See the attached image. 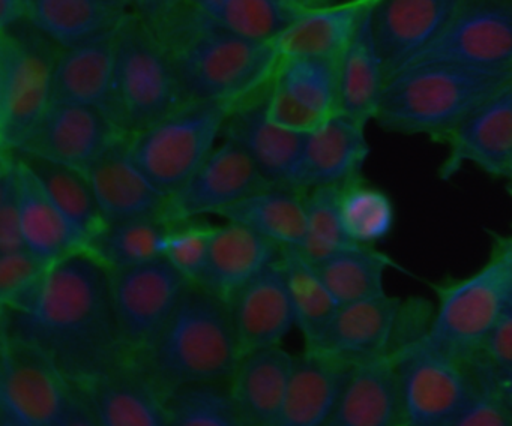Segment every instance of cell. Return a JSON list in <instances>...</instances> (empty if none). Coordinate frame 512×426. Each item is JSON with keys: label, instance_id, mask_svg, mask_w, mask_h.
<instances>
[{"label": "cell", "instance_id": "obj_33", "mask_svg": "<svg viewBox=\"0 0 512 426\" xmlns=\"http://www.w3.org/2000/svg\"><path fill=\"white\" fill-rule=\"evenodd\" d=\"M125 6L109 0H28V23L53 44L74 47L124 21Z\"/></svg>", "mask_w": 512, "mask_h": 426}, {"label": "cell", "instance_id": "obj_16", "mask_svg": "<svg viewBox=\"0 0 512 426\" xmlns=\"http://www.w3.org/2000/svg\"><path fill=\"white\" fill-rule=\"evenodd\" d=\"M119 134L125 132L101 108L52 101L28 140L14 152L31 153L88 173Z\"/></svg>", "mask_w": 512, "mask_h": 426}, {"label": "cell", "instance_id": "obj_38", "mask_svg": "<svg viewBox=\"0 0 512 426\" xmlns=\"http://www.w3.org/2000/svg\"><path fill=\"white\" fill-rule=\"evenodd\" d=\"M229 381H202L175 387L164 395L169 426H239L241 414Z\"/></svg>", "mask_w": 512, "mask_h": 426}, {"label": "cell", "instance_id": "obj_56", "mask_svg": "<svg viewBox=\"0 0 512 426\" xmlns=\"http://www.w3.org/2000/svg\"><path fill=\"white\" fill-rule=\"evenodd\" d=\"M511 185H512V183H511Z\"/></svg>", "mask_w": 512, "mask_h": 426}, {"label": "cell", "instance_id": "obj_13", "mask_svg": "<svg viewBox=\"0 0 512 426\" xmlns=\"http://www.w3.org/2000/svg\"><path fill=\"white\" fill-rule=\"evenodd\" d=\"M274 186L244 147L224 137L209 153L199 170L175 194L170 195L169 224L203 215H218L236 201Z\"/></svg>", "mask_w": 512, "mask_h": 426}, {"label": "cell", "instance_id": "obj_15", "mask_svg": "<svg viewBox=\"0 0 512 426\" xmlns=\"http://www.w3.org/2000/svg\"><path fill=\"white\" fill-rule=\"evenodd\" d=\"M443 144L448 153L440 179H454L461 168L473 165L512 183V81L458 123Z\"/></svg>", "mask_w": 512, "mask_h": 426}, {"label": "cell", "instance_id": "obj_11", "mask_svg": "<svg viewBox=\"0 0 512 426\" xmlns=\"http://www.w3.org/2000/svg\"><path fill=\"white\" fill-rule=\"evenodd\" d=\"M188 284L166 257L110 269L113 311L128 362L157 338Z\"/></svg>", "mask_w": 512, "mask_h": 426}, {"label": "cell", "instance_id": "obj_22", "mask_svg": "<svg viewBox=\"0 0 512 426\" xmlns=\"http://www.w3.org/2000/svg\"><path fill=\"white\" fill-rule=\"evenodd\" d=\"M328 425H406L400 378L391 348L353 365Z\"/></svg>", "mask_w": 512, "mask_h": 426}, {"label": "cell", "instance_id": "obj_26", "mask_svg": "<svg viewBox=\"0 0 512 426\" xmlns=\"http://www.w3.org/2000/svg\"><path fill=\"white\" fill-rule=\"evenodd\" d=\"M293 359L281 345L239 357L229 386L244 425L280 426Z\"/></svg>", "mask_w": 512, "mask_h": 426}, {"label": "cell", "instance_id": "obj_45", "mask_svg": "<svg viewBox=\"0 0 512 426\" xmlns=\"http://www.w3.org/2000/svg\"><path fill=\"white\" fill-rule=\"evenodd\" d=\"M20 206L19 170L14 153L0 159V254L25 249Z\"/></svg>", "mask_w": 512, "mask_h": 426}, {"label": "cell", "instance_id": "obj_54", "mask_svg": "<svg viewBox=\"0 0 512 426\" xmlns=\"http://www.w3.org/2000/svg\"><path fill=\"white\" fill-rule=\"evenodd\" d=\"M509 192H511L512 195V185H509Z\"/></svg>", "mask_w": 512, "mask_h": 426}, {"label": "cell", "instance_id": "obj_41", "mask_svg": "<svg viewBox=\"0 0 512 426\" xmlns=\"http://www.w3.org/2000/svg\"><path fill=\"white\" fill-rule=\"evenodd\" d=\"M299 12L287 0H227L212 21L242 38L274 44Z\"/></svg>", "mask_w": 512, "mask_h": 426}, {"label": "cell", "instance_id": "obj_14", "mask_svg": "<svg viewBox=\"0 0 512 426\" xmlns=\"http://www.w3.org/2000/svg\"><path fill=\"white\" fill-rule=\"evenodd\" d=\"M269 117L310 132L338 113V60L280 57L266 92Z\"/></svg>", "mask_w": 512, "mask_h": 426}, {"label": "cell", "instance_id": "obj_7", "mask_svg": "<svg viewBox=\"0 0 512 426\" xmlns=\"http://www.w3.org/2000/svg\"><path fill=\"white\" fill-rule=\"evenodd\" d=\"M0 425H97L88 399L43 351L2 333Z\"/></svg>", "mask_w": 512, "mask_h": 426}, {"label": "cell", "instance_id": "obj_35", "mask_svg": "<svg viewBox=\"0 0 512 426\" xmlns=\"http://www.w3.org/2000/svg\"><path fill=\"white\" fill-rule=\"evenodd\" d=\"M392 266L394 261L385 252L358 243L314 263L340 305L386 294L385 273Z\"/></svg>", "mask_w": 512, "mask_h": 426}, {"label": "cell", "instance_id": "obj_4", "mask_svg": "<svg viewBox=\"0 0 512 426\" xmlns=\"http://www.w3.org/2000/svg\"><path fill=\"white\" fill-rule=\"evenodd\" d=\"M170 54L188 101L233 105L265 90L280 59L271 42L242 38L205 15Z\"/></svg>", "mask_w": 512, "mask_h": 426}, {"label": "cell", "instance_id": "obj_46", "mask_svg": "<svg viewBox=\"0 0 512 426\" xmlns=\"http://www.w3.org/2000/svg\"><path fill=\"white\" fill-rule=\"evenodd\" d=\"M478 357L487 362L497 374L512 372V291Z\"/></svg>", "mask_w": 512, "mask_h": 426}, {"label": "cell", "instance_id": "obj_29", "mask_svg": "<svg viewBox=\"0 0 512 426\" xmlns=\"http://www.w3.org/2000/svg\"><path fill=\"white\" fill-rule=\"evenodd\" d=\"M118 29L116 27L112 32L64 48L58 54L53 68L52 101L94 105L107 113L112 95Z\"/></svg>", "mask_w": 512, "mask_h": 426}, {"label": "cell", "instance_id": "obj_17", "mask_svg": "<svg viewBox=\"0 0 512 426\" xmlns=\"http://www.w3.org/2000/svg\"><path fill=\"white\" fill-rule=\"evenodd\" d=\"M461 2L371 0V26L388 80L442 35Z\"/></svg>", "mask_w": 512, "mask_h": 426}, {"label": "cell", "instance_id": "obj_34", "mask_svg": "<svg viewBox=\"0 0 512 426\" xmlns=\"http://www.w3.org/2000/svg\"><path fill=\"white\" fill-rule=\"evenodd\" d=\"M13 153L37 174L44 188L52 195L89 248L109 222L101 212L88 173L31 153Z\"/></svg>", "mask_w": 512, "mask_h": 426}, {"label": "cell", "instance_id": "obj_55", "mask_svg": "<svg viewBox=\"0 0 512 426\" xmlns=\"http://www.w3.org/2000/svg\"><path fill=\"white\" fill-rule=\"evenodd\" d=\"M509 185H511V183H509Z\"/></svg>", "mask_w": 512, "mask_h": 426}, {"label": "cell", "instance_id": "obj_2", "mask_svg": "<svg viewBox=\"0 0 512 426\" xmlns=\"http://www.w3.org/2000/svg\"><path fill=\"white\" fill-rule=\"evenodd\" d=\"M511 81L512 69L415 63L389 78L374 122L394 134L443 143L458 123Z\"/></svg>", "mask_w": 512, "mask_h": 426}, {"label": "cell", "instance_id": "obj_5", "mask_svg": "<svg viewBox=\"0 0 512 426\" xmlns=\"http://www.w3.org/2000/svg\"><path fill=\"white\" fill-rule=\"evenodd\" d=\"M431 314L424 300L404 302L391 344L410 426H451L470 389L467 365L440 350L428 335Z\"/></svg>", "mask_w": 512, "mask_h": 426}, {"label": "cell", "instance_id": "obj_30", "mask_svg": "<svg viewBox=\"0 0 512 426\" xmlns=\"http://www.w3.org/2000/svg\"><path fill=\"white\" fill-rule=\"evenodd\" d=\"M371 0H340L299 12L274 42L278 57L340 59Z\"/></svg>", "mask_w": 512, "mask_h": 426}, {"label": "cell", "instance_id": "obj_6", "mask_svg": "<svg viewBox=\"0 0 512 426\" xmlns=\"http://www.w3.org/2000/svg\"><path fill=\"white\" fill-rule=\"evenodd\" d=\"M185 102L172 54L157 32L139 15L125 17L116 33L110 119L125 134H139Z\"/></svg>", "mask_w": 512, "mask_h": 426}, {"label": "cell", "instance_id": "obj_42", "mask_svg": "<svg viewBox=\"0 0 512 426\" xmlns=\"http://www.w3.org/2000/svg\"><path fill=\"white\" fill-rule=\"evenodd\" d=\"M467 368L469 393L451 426H512V404L503 393L494 369L481 357L473 359Z\"/></svg>", "mask_w": 512, "mask_h": 426}, {"label": "cell", "instance_id": "obj_10", "mask_svg": "<svg viewBox=\"0 0 512 426\" xmlns=\"http://www.w3.org/2000/svg\"><path fill=\"white\" fill-rule=\"evenodd\" d=\"M511 291V272L493 251L490 260L472 275L437 287L428 335L440 350L469 365L481 353Z\"/></svg>", "mask_w": 512, "mask_h": 426}, {"label": "cell", "instance_id": "obj_27", "mask_svg": "<svg viewBox=\"0 0 512 426\" xmlns=\"http://www.w3.org/2000/svg\"><path fill=\"white\" fill-rule=\"evenodd\" d=\"M386 83L388 77L371 26L370 5L338 59V113L367 128L371 120H376Z\"/></svg>", "mask_w": 512, "mask_h": 426}, {"label": "cell", "instance_id": "obj_44", "mask_svg": "<svg viewBox=\"0 0 512 426\" xmlns=\"http://www.w3.org/2000/svg\"><path fill=\"white\" fill-rule=\"evenodd\" d=\"M184 219L169 224L164 257L188 279L191 284H199L208 264L214 225Z\"/></svg>", "mask_w": 512, "mask_h": 426}, {"label": "cell", "instance_id": "obj_49", "mask_svg": "<svg viewBox=\"0 0 512 426\" xmlns=\"http://www.w3.org/2000/svg\"><path fill=\"white\" fill-rule=\"evenodd\" d=\"M199 14L214 20L227 0H188Z\"/></svg>", "mask_w": 512, "mask_h": 426}, {"label": "cell", "instance_id": "obj_8", "mask_svg": "<svg viewBox=\"0 0 512 426\" xmlns=\"http://www.w3.org/2000/svg\"><path fill=\"white\" fill-rule=\"evenodd\" d=\"M235 107L221 101L185 102L166 119L131 135V155L158 188L175 194L215 149Z\"/></svg>", "mask_w": 512, "mask_h": 426}, {"label": "cell", "instance_id": "obj_21", "mask_svg": "<svg viewBox=\"0 0 512 426\" xmlns=\"http://www.w3.org/2000/svg\"><path fill=\"white\" fill-rule=\"evenodd\" d=\"M82 390L97 425H169L164 393L137 363L127 360Z\"/></svg>", "mask_w": 512, "mask_h": 426}, {"label": "cell", "instance_id": "obj_51", "mask_svg": "<svg viewBox=\"0 0 512 426\" xmlns=\"http://www.w3.org/2000/svg\"><path fill=\"white\" fill-rule=\"evenodd\" d=\"M290 5L295 6L298 11H307V9L322 8V6L332 5L340 0H287Z\"/></svg>", "mask_w": 512, "mask_h": 426}, {"label": "cell", "instance_id": "obj_48", "mask_svg": "<svg viewBox=\"0 0 512 426\" xmlns=\"http://www.w3.org/2000/svg\"><path fill=\"white\" fill-rule=\"evenodd\" d=\"M28 15V0H0V29L22 23Z\"/></svg>", "mask_w": 512, "mask_h": 426}, {"label": "cell", "instance_id": "obj_43", "mask_svg": "<svg viewBox=\"0 0 512 426\" xmlns=\"http://www.w3.org/2000/svg\"><path fill=\"white\" fill-rule=\"evenodd\" d=\"M50 263L31 249L0 254V305L2 311H22L43 284Z\"/></svg>", "mask_w": 512, "mask_h": 426}, {"label": "cell", "instance_id": "obj_53", "mask_svg": "<svg viewBox=\"0 0 512 426\" xmlns=\"http://www.w3.org/2000/svg\"><path fill=\"white\" fill-rule=\"evenodd\" d=\"M109 2L116 3V5L125 6V3H127L128 0H109Z\"/></svg>", "mask_w": 512, "mask_h": 426}, {"label": "cell", "instance_id": "obj_25", "mask_svg": "<svg viewBox=\"0 0 512 426\" xmlns=\"http://www.w3.org/2000/svg\"><path fill=\"white\" fill-rule=\"evenodd\" d=\"M355 363L305 348L293 359L280 426L328 425Z\"/></svg>", "mask_w": 512, "mask_h": 426}, {"label": "cell", "instance_id": "obj_12", "mask_svg": "<svg viewBox=\"0 0 512 426\" xmlns=\"http://www.w3.org/2000/svg\"><path fill=\"white\" fill-rule=\"evenodd\" d=\"M425 62L512 69V0H463L442 35L410 65Z\"/></svg>", "mask_w": 512, "mask_h": 426}, {"label": "cell", "instance_id": "obj_18", "mask_svg": "<svg viewBox=\"0 0 512 426\" xmlns=\"http://www.w3.org/2000/svg\"><path fill=\"white\" fill-rule=\"evenodd\" d=\"M227 302L241 356L259 348L281 345L293 327L298 326L281 254L245 282Z\"/></svg>", "mask_w": 512, "mask_h": 426}, {"label": "cell", "instance_id": "obj_3", "mask_svg": "<svg viewBox=\"0 0 512 426\" xmlns=\"http://www.w3.org/2000/svg\"><path fill=\"white\" fill-rule=\"evenodd\" d=\"M241 357L229 302L188 284L152 344L133 360L161 392L202 381H229Z\"/></svg>", "mask_w": 512, "mask_h": 426}, {"label": "cell", "instance_id": "obj_1", "mask_svg": "<svg viewBox=\"0 0 512 426\" xmlns=\"http://www.w3.org/2000/svg\"><path fill=\"white\" fill-rule=\"evenodd\" d=\"M2 333L43 351L80 389L127 362L110 269L89 248L50 264L25 309L2 311Z\"/></svg>", "mask_w": 512, "mask_h": 426}, {"label": "cell", "instance_id": "obj_40", "mask_svg": "<svg viewBox=\"0 0 512 426\" xmlns=\"http://www.w3.org/2000/svg\"><path fill=\"white\" fill-rule=\"evenodd\" d=\"M307 233L299 252L311 263L355 245L341 215V186H317L305 191Z\"/></svg>", "mask_w": 512, "mask_h": 426}, {"label": "cell", "instance_id": "obj_32", "mask_svg": "<svg viewBox=\"0 0 512 426\" xmlns=\"http://www.w3.org/2000/svg\"><path fill=\"white\" fill-rule=\"evenodd\" d=\"M218 216L257 231L281 248H301L307 233L305 191L286 186L260 189L221 210Z\"/></svg>", "mask_w": 512, "mask_h": 426}, {"label": "cell", "instance_id": "obj_39", "mask_svg": "<svg viewBox=\"0 0 512 426\" xmlns=\"http://www.w3.org/2000/svg\"><path fill=\"white\" fill-rule=\"evenodd\" d=\"M341 215L350 240L358 245H376L395 224L391 198L361 177L341 186Z\"/></svg>", "mask_w": 512, "mask_h": 426}, {"label": "cell", "instance_id": "obj_50", "mask_svg": "<svg viewBox=\"0 0 512 426\" xmlns=\"http://www.w3.org/2000/svg\"><path fill=\"white\" fill-rule=\"evenodd\" d=\"M493 251L505 261L512 275V234L511 236L497 237Z\"/></svg>", "mask_w": 512, "mask_h": 426}, {"label": "cell", "instance_id": "obj_36", "mask_svg": "<svg viewBox=\"0 0 512 426\" xmlns=\"http://www.w3.org/2000/svg\"><path fill=\"white\" fill-rule=\"evenodd\" d=\"M281 260L295 306L296 327L304 335L305 348H311L331 323L340 303L332 296L314 264L299 249L284 246L281 248Z\"/></svg>", "mask_w": 512, "mask_h": 426}, {"label": "cell", "instance_id": "obj_23", "mask_svg": "<svg viewBox=\"0 0 512 426\" xmlns=\"http://www.w3.org/2000/svg\"><path fill=\"white\" fill-rule=\"evenodd\" d=\"M404 300L383 296L340 305L331 323L310 350L326 351L352 363L391 348Z\"/></svg>", "mask_w": 512, "mask_h": 426}, {"label": "cell", "instance_id": "obj_20", "mask_svg": "<svg viewBox=\"0 0 512 426\" xmlns=\"http://www.w3.org/2000/svg\"><path fill=\"white\" fill-rule=\"evenodd\" d=\"M130 137L119 134L88 170L101 212L107 222L139 218L166 221L170 194L158 188L136 164Z\"/></svg>", "mask_w": 512, "mask_h": 426}, {"label": "cell", "instance_id": "obj_28", "mask_svg": "<svg viewBox=\"0 0 512 426\" xmlns=\"http://www.w3.org/2000/svg\"><path fill=\"white\" fill-rule=\"evenodd\" d=\"M280 254L281 246L268 237L238 222L227 221L214 228L208 264L199 285L229 300Z\"/></svg>", "mask_w": 512, "mask_h": 426}, {"label": "cell", "instance_id": "obj_31", "mask_svg": "<svg viewBox=\"0 0 512 426\" xmlns=\"http://www.w3.org/2000/svg\"><path fill=\"white\" fill-rule=\"evenodd\" d=\"M16 159L26 248L50 264L80 249L88 248L85 239L68 221L37 174L19 156Z\"/></svg>", "mask_w": 512, "mask_h": 426}, {"label": "cell", "instance_id": "obj_24", "mask_svg": "<svg viewBox=\"0 0 512 426\" xmlns=\"http://www.w3.org/2000/svg\"><path fill=\"white\" fill-rule=\"evenodd\" d=\"M370 156L365 126L341 113L308 132L299 170L298 189L343 186L361 177Z\"/></svg>", "mask_w": 512, "mask_h": 426}, {"label": "cell", "instance_id": "obj_47", "mask_svg": "<svg viewBox=\"0 0 512 426\" xmlns=\"http://www.w3.org/2000/svg\"><path fill=\"white\" fill-rule=\"evenodd\" d=\"M139 15L155 32L167 26L173 15L176 14L181 0H133Z\"/></svg>", "mask_w": 512, "mask_h": 426}, {"label": "cell", "instance_id": "obj_19", "mask_svg": "<svg viewBox=\"0 0 512 426\" xmlns=\"http://www.w3.org/2000/svg\"><path fill=\"white\" fill-rule=\"evenodd\" d=\"M266 92L268 87L233 108L223 137L244 147L272 185L298 189L308 132L274 122L266 108Z\"/></svg>", "mask_w": 512, "mask_h": 426}, {"label": "cell", "instance_id": "obj_9", "mask_svg": "<svg viewBox=\"0 0 512 426\" xmlns=\"http://www.w3.org/2000/svg\"><path fill=\"white\" fill-rule=\"evenodd\" d=\"M31 24V23H29ZM52 41L22 23L0 35V146L14 152L28 140L53 99Z\"/></svg>", "mask_w": 512, "mask_h": 426}, {"label": "cell", "instance_id": "obj_52", "mask_svg": "<svg viewBox=\"0 0 512 426\" xmlns=\"http://www.w3.org/2000/svg\"><path fill=\"white\" fill-rule=\"evenodd\" d=\"M496 375L503 393H505L506 398H508L512 404V372H502V374H497L496 372Z\"/></svg>", "mask_w": 512, "mask_h": 426}, {"label": "cell", "instance_id": "obj_37", "mask_svg": "<svg viewBox=\"0 0 512 426\" xmlns=\"http://www.w3.org/2000/svg\"><path fill=\"white\" fill-rule=\"evenodd\" d=\"M169 222L163 219L139 218L109 222L89 249L109 269L137 266L163 258Z\"/></svg>", "mask_w": 512, "mask_h": 426}]
</instances>
